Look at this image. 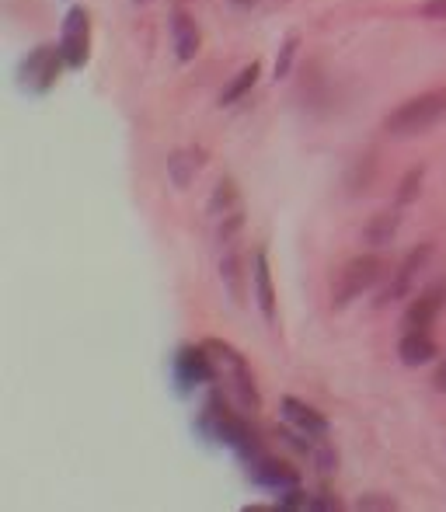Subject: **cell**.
Masks as SVG:
<instances>
[{
	"label": "cell",
	"mask_w": 446,
	"mask_h": 512,
	"mask_svg": "<svg viewBox=\"0 0 446 512\" xmlns=\"http://www.w3.org/2000/svg\"><path fill=\"white\" fill-rule=\"evenodd\" d=\"M356 506L359 509H398V502H394V499H377V495H363Z\"/></svg>",
	"instance_id": "cell-21"
},
{
	"label": "cell",
	"mask_w": 446,
	"mask_h": 512,
	"mask_svg": "<svg viewBox=\"0 0 446 512\" xmlns=\"http://www.w3.org/2000/svg\"><path fill=\"white\" fill-rule=\"evenodd\" d=\"M433 384H436V391H443V394H446V366H443L440 373H436V380H433Z\"/></svg>",
	"instance_id": "cell-25"
},
{
	"label": "cell",
	"mask_w": 446,
	"mask_h": 512,
	"mask_svg": "<svg viewBox=\"0 0 446 512\" xmlns=\"http://www.w3.org/2000/svg\"><path fill=\"white\" fill-rule=\"evenodd\" d=\"M210 213L213 216H234V213H241V209H237V189H234V182H220L217 185V196H213V203H210Z\"/></svg>",
	"instance_id": "cell-18"
},
{
	"label": "cell",
	"mask_w": 446,
	"mask_h": 512,
	"mask_svg": "<svg viewBox=\"0 0 446 512\" xmlns=\"http://www.w3.org/2000/svg\"><path fill=\"white\" fill-rule=\"evenodd\" d=\"M335 464H338V457H335V453L332 450H321L318 453V467H321V471H335Z\"/></svg>",
	"instance_id": "cell-24"
},
{
	"label": "cell",
	"mask_w": 446,
	"mask_h": 512,
	"mask_svg": "<svg viewBox=\"0 0 446 512\" xmlns=\"http://www.w3.org/2000/svg\"><path fill=\"white\" fill-rule=\"evenodd\" d=\"M203 349L213 356V363H217V370H223L230 377V384H234L237 398L244 401L248 408H258L262 401H258V391H255V377H251L248 363H244V356L234 349V345L220 342V338H210V342H203Z\"/></svg>",
	"instance_id": "cell-3"
},
{
	"label": "cell",
	"mask_w": 446,
	"mask_h": 512,
	"mask_svg": "<svg viewBox=\"0 0 446 512\" xmlns=\"http://www.w3.org/2000/svg\"><path fill=\"white\" fill-rule=\"evenodd\" d=\"M88 49H91V18L84 7H70L60 39V53L67 60V67H84L88 63Z\"/></svg>",
	"instance_id": "cell-4"
},
{
	"label": "cell",
	"mask_w": 446,
	"mask_h": 512,
	"mask_svg": "<svg viewBox=\"0 0 446 512\" xmlns=\"http://www.w3.org/2000/svg\"><path fill=\"white\" fill-rule=\"evenodd\" d=\"M171 35H175V53H178V60H185V63L196 60L203 35H199V25L189 18V14H175V21H171Z\"/></svg>",
	"instance_id": "cell-14"
},
{
	"label": "cell",
	"mask_w": 446,
	"mask_h": 512,
	"mask_svg": "<svg viewBox=\"0 0 446 512\" xmlns=\"http://www.w3.org/2000/svg\"><path fill=\"white\" fill-rule=\"evenodd\" d=\"M311 509H342V502L332 499L328 492H321V499H311Z\"/></svg>",
	"instance_id": "cell-23"
},
{
	"label": "cell",
	"mask_w": 446,
	"mask_h": 512,
	"mask_svg": "<svg viewBox=\"0 0 446 512\" xmlns=\"http://www.w3.org/2000/svg\"><path fill=\"white\" fill-rule=\"evenodd\" d=\"M297 35H290V39L283 42V53H279V60H276V77H286L290 74V63H293V56H297Z\"/></svg>",
	"instance_id": "cell-20"
},
{
	"label": "cell",
	"mask_w": 446,
	"mask_h": 512,
	"mask_svg": "<svg viewBox=\"0 0 446 512\" xmlns=\"http://www.w3.org/2000/svg\"><path fill=\"white\" fill-rule=\"evenodd\" d=\"M443 304H446V283L433 286V290H426V293H419V297L408 304L405 317H401V328H405V331H429L436 317H440Z\"/></svg>",
	"instance_id": "cell-6"
},
{
	"label": "cell",
	"mask_w": 446,
	"mask_h": 512,
	"mask_svg": "<svg viewBox=\"0 0 446 512\" xmlns=\"http://www.w3.org/2000/svg\"><path fill=\"white\" fill-rule=\"evenodd\" d=\"M443 115H446V91L443 88L426 91V95L408 98L405 105L394 108L384 119V129L391 136H398V140H405V136H419V133H426V129H433Z\"/></svg>",
	"instance_id": "cell-1"
},
{
	"label": "cell",
	"mask_w": 446,
	"mask_h": 512,
	"mask_svg": "<svg viewBox=\"0 0 446 512\" xmlns=\"http://www.w3.org/2000/svg\"><path fill=\"white\" fill-rule=\"evenodd\" d=\"M63 53L53 46H39L25 63H21V84L28 91H49L60 77V67H63Z\"/></svg>",
	"instance_id": "cell-5"
},
{
	"label": "cell",
	"mask_w": 446,
	"mask_h": 512,
	"mask_svg": "<svg viewBox=\"0 0 446 512\" xmlns=\"http://www.w3.org/2000/svg\"><path fill=\"white\" fill-rule=\"evenodd\" d=\"M175 373L182 384H210L217 377V363H213V356L203 345L199 349H182L175 359Z\"/></svg>",
	"instance_id": "cell-8"
},
{
	"label": "cell",
	"mask_w": 446,
	"mask_h": 512,
	"mask_svg": "<svg viewBox=\"0 0 446 512\" xmlns=\"http://www.w3.org/2000/svg\"><path fill=\"white\" fill-rule=\"evenodd\" d=\"M234 4H251V0H234Z\"/></svg>",
	"instance_id": "cell-26"
},
{
	"label": "cell",
	"mask_w": 446,
	"mask_h": 512,
	"mask_svg": "<svg viewBox=\"0 0 446 512\" xmlns=\"http://www.w3.org/2000/svg\"><path fill=\"white\" fill-rule=\"evenodd\" d=\"M283 418L290 425H297V432H304L307 439H325L328 436V418L321 411H314L311 405L297 398H283Z\"/></svg>",
	"instance_id": "cell-9"
},
{
	"label": "cell",
	"mask_w": 446,
	"mask_h": 512,
	"mask_svg": "<svg viewBox=\"0 0 446 512\" xmlns=\"http://www.w3.org/2000/svg\"><path fill=\"white\" fill-rule=\"evenodd\" d=\"M258 70H262V67H258L255 60H251L248 67H244L241 74H237L234 81H230L227 88H223V95H220V105H234L237 98H244V91H248V88H255V81H258Z\"/></svg>",
	"instance_id": "cell-16"
},
{
	"label": "cell",
	"mask_w": 446,
	"mask_h": 512,
	"mask_svg": "<svg viewBox=\"0 0 446 512\" xmlns=\"http://www.w3.org/2000/svg\"><path fill=\"white\" fill-rule=\"evenodd\" d=\"M223 244H230V248L223 251V258H220V279H223V286H227L230 297H234V304H244L248 290H244V262H241V251L234 248V241H223Z\"/></svg>",
	"instance_id": "cell-12"
},
{
	"label": "cell",
	"mask_w": 446,
	"mask_h": 512,
	"mask_svg": "<svg viewBox=\"0 0 446 512\" xmlns=\"http://www.w3.org/2000/svg\"><path fill=\"white\" fill-rule=\"evenodd\" d=\"M387 262L380 255H359L352 258L349 265H345L342 272H338V283L332 290V307H349L356 297H363L366 290H370L373 283H380V276H384Z\"/></svg>",
	"instance_id": "cell-2"
},
{
	"label": "cell",
	"mask_w": 446,
	"mask_h": 512,
	"mask_svg": "<svg viewBox=\"0 0 446 512\" xmlns=\"http://www.w3.org/2000/svg\"><path fill=\"white\" fill-rule=\"evenodd\" d=\"M394 230H398V213L391 209V213H377V216H373V223L363 230V237L370 244H387L394 237Z\"/></svg>",
	"instance_id": "cell-17"
},
{
	"label": "cell",
	"mask_w": 446,
	"mask_h": 512,
	"mask_svg": "<svg viewBox=\"0 0 446 512\" xmlns=\"http://www.w3.org/2000/svg\"><path fill=\"white\" fill-rule=\"evenodd\" d=\"M199 168H203V157H199L196 150H182V154H175V157L168 161L171 182H175L178 189H185V185H189L192 178L199 175Z\"/></svg>",
	"instance_id": "cell-15"
},
{
	"label": "cell",
	"mask_w": 446,
	"mask_h": 512,
	"mask_svg": "<svg viewBox=\"0 0 446 512\" xmlns=\"http://www.w3.org/2000/svg\"><path fill=\"white\" fill-rule=\"evenodd\" d=\"M398 356L405 366H426L436 359V342L429 338V331H405L398 345Z\"/></svg>",
	"instance_id": "cell-13"
},
{
	"label": "cell",
	"mask_w": 446,
	"mask_h": 512,
	"mask_svg": "<svg viewBox=\"0 0 446 512\" xmlns=\"http://www.w3.org/2000/svg\"><path fill=\"white\" fill-rule=\"evenodd\" d=\"M251 283H255V300L258 310L269 324H276V290H272V272L265 251H255V272H251Z\"/></svg>",
	"instance_id": "cell-11"
},
{
	"label": "cell",
	"mask_w": 446,
	"mask_h": 512,
	"mask_svg": "<svg viewBox=\"0 0 446 512\" xmlns=\"http://www.w3.org/2000/svg\"><path fill=\"white\" fill-rule=\"evenodd\" d=\"M422 14H426V18L446 21V0H426V4H422Z\"/></svg>",
	"instance_id": "cell-22"
},
{
	"label": "cell",
	"mask_w": 446,
	"mask_h": 512,
	"mask_svg": "<svg viewBox=\"0 0 446 512\" xmlns=\"http://www.w3.org/2000/svg\"><path fill=\"white\" fill-rule=\"evenodd\" d=\"M251 474H255L258 485L276 488V492H286V488H297L300 485V474L293 471L290 464H279V460H269V457L251 460Z\"/></svg>",
	"instance_id": "cell-10"
},
{
	"label": "cell",
	"mask_w": 446,
	"mask_h": 512,
	"mask_svg": "<svg viewBox=\"0 0 446 512\" xmlns=\"http://www.w3.org/2000/svg\"><path fill=\"white\" fill-rule=\"evenodd\" d=\"M422 175H426V171L422 168H412L405 175V182H401V192H398V203L405 206V203H412L415 196H419V189H422Z\"/></svg>",
	"instance_id": "cell-19"
},
{
	"label": "cell",
	"mask_w": 446,
	"mask_h": 512,
	"mask_svg": "<svg viewBox=\"0 0 446 512\" xmlns=\"http://www.w3.org/2000/svg\"><path fill=\"white\" fill-rule=\"evenodd\" d=\"M429 255H433V244H422V248H415L412 255H408L405 262H401V269L394 272L391 286H387V290L380 293L377 307H387V304H394V300L408 297V293H412V283H415V276H419V272H422V265L429 262Z\"/></svg>",
	"instance_id": "cell-7"
}]
</instances>
